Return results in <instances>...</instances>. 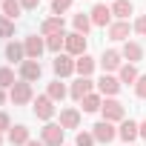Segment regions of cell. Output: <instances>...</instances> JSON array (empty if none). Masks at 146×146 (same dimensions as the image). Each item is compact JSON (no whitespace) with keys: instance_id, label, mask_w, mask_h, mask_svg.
I'll list each match as a JSON object with an SVG mask.
<instances>
[{"instance_id":"f1b7e54d","label":"cell","mask_w":146,"mask_h":146,"mask_svg":"<svg viewBox=\"0 0 146 146\" xmlns=\"http://www.w3.org/2000/svg\"><path fill=\"white\" fill-rule=\"evenodd\" d=\"M17 80H15V72L9 66H0V89H12Z\"/></svg>"},{"instance_id":"484cf974","label":"cell","mask_w":146,"mask_h":146,"mask_svg":"<svg viewBox=\"0 0 146 146\" xmlns=\"http://www.w3.org/2000/svg\"><path fill=\"white\" fill-rule=\"evenodd\" d=\"M46 49H49V52H54V54H60V49H66V35L60 32V35L46 37Z\"/></svg>"},{"instance_id":"277c9868","label":"cell","mask_w":146,"mask_h":146,"mask_svg":"<svg viewBox=\"0 0 146 146\" xmlns=\"http://www.w3.org/2000/svg\"><path fill=\"white\" fill-rule=\"evenodd\" d=\"M89 17H92V26H100V29L112 26V9L106 3H95L92 12H89Z\"/></svg>"},{"instance_id":"52a82bcc","label":"cell","mask_w":146,"mask_h":146,"mask_svg":"<svg viewBox=\"0 0 146 146\" xmlns=\"http://www.w3.org/2000/svg\"><path fill=\"white\" fill-rule=\"evenodd\" d=\"M40 75H43L40 60H23V63H20V80L35 83V80H40Z\"/></svg>"},{"instance_id":"83f0119b","label":"cell","mask_w":146,"mask_h":146,"mask_svg":"<svg viewBox=\"0 0 146 146\" xmlns=\"http://www.w3.org/2000/svg\"><path fill=\"white\" fill-rule=\"evenodd\" d=\"M80 103H83V112H98V109L103 106V98L92 92V95H86V98H83Z\"/></svg>"},{"instance_id":"60d3db41","label":"cell","mask_w":146,"mask_h":146,"mask_svg":"<svg viewBox=\"0 0 146 146\" xmlns=\"http://www.w3.org/2000/svg\"><path fill=\"white\" fill-rule=\"evenodd\" d=\"M0 6H3V0H0Z\"/></svg>"},{"instance_id":"ba28073f","label":"cell","mask_w":146,"mask_h":146,"mask_svg":"<svg viewBox=\"0 0 146 146\" xmlns=\"http://www.w3.org/2000/svg\"><path fill=\"white\" fill-rule=\"evenodd\" d=\"M100 66H103V75H109V72H120V66H123V54L115 52V49H109V52L100 54Z\"/></svg>"},{"instance_id":"7402d4cb","label":"cell","mask_w":146,"mask_h":146,"mask_svg":"<svg viewBox=\"0 0 146 146\" xmlns=\"http://www.w3.org/2000/svg\"><path fill=\"white\" fill-rule=\"evenodd\" d=\"M6 57H9L12 63H23V60H26V46H23V43H15V40H12V43L6 46Z\"/></svg>"},{"instance_id":"603a6c76","label":"cell","mask_w":146,"mask_h":146,"mask_svg":"<svg viewBox=\"0 0 146 146\" xmlns=\"http://www.w3.org/2000/svg\"><path fill=\"white\" fill-rule=\"evenodd\" d=\"M3 15L9 17V20H17L20 17V12H23V6H20V0H3Z\"/></svg>"},{"instance_id":"d6a6232c","label":"cell","mask_w":146,"mask_h":146,"mask_svg":"<svg viewBox=\"0 0 146 146\" xmlns=\"http://www.w3.org/2000/svg\"><path fill=\"white\" fill-rule=\"evenodd\" d=\"M135 95H137L140 100H146V75L137 78V83H135Z\"/></svg>"},{"instance_id":"2e32d148","label":"cell","mask_w":146,"mask_h":146,"mask_svg":"<svg viewBox=\"0 0 146 146\" xmlns=\"http://www.w3.org/2000/svg\"><path fill=\"white\" fill-rule=\"evenodd\" d=\"M60 32H63V17H46L40 23V35H46V37L60 35Z\"/></svg>"},{"instance_id":"d4e9b609","label":"cell","mask_w":146,"mask_h":146,"mask_svg":"<svg viewBox=\"0 0 146 146\" xmlns=\"http://www.w3.org/2000/svg\"><path fill=\"white\" fill-rule=\"evenodd\" d=\"M72 26H75V32H78V35H86V32L92 29V17L80 12V15H75V17H72Z\"/></svg>"},{"instance_id":"8fae6325","label":"cell","mask_w":146,"mask_h":146,"mask_svg":"<svg viewBox=\"0 0 146 146\" xmlns=\"http://www.w3.org/2000/svg\"><path fill=\"white\" fill-rule=\"evenodd\" d=\"M52 69H54L57 78H69L72 72H75V57H72V54H57L54 63H52Z\"/></svg>"},{"instance_id":"f35d334b","label":"cell","mask_w":146,"mask_h":146,"mask_svg":"<svg viewBox=\"0 0 146 146\" xmlns=\"http://www.w3.org/2000/svg\"><path fill=\"white\" fill-rule=\"evenodd\" d=\"M3 103H6V92H3V89H0V106H3Z\"/></svg>"},{"instance_id":"cb8c5ba5","label":"cell","mask_w":146,"mask_h":146,"mask_svg":"<svg viewBox=\"0 0 146 146\" xmlns=\"http://www.w3.org/2000/svg\"><path fill=\"white\" fill-rule=\"evenodd\" d=\"M132 12H135V6L129 3V0H115V6H112V15H115V17H120V20H126Z\"/></svg>"},{"instance_id":"4fadbf2b","label":"cell","mask_w":146,"mask_h":146,"mask_svg":"<svg viewBox=\"0 0 146 146\" xmlns=\"http://www.w3.org/2000/svg\"><path fill=\"white\" fill-rule=\"evenodd\" d=\"M92 86H95V83H92V78H78L75 83H72V98L80 103L86 95H92Z\"/></svg>"},{"instance_id":"e0dca14e","label":"cell","mask_w":146,"mask_h":146,"mask_svg":"<svg viewBox=\"0 0 146 146\" xmlns=\"http://www.w3.org/2000/svg\"><path fill=\"white\" fill-rule=\"evenodd\" d=\"M120 54H123V57H126L129 63H137V60L143 57V46H140V43H135V40H126V43H123V52H120Z\"/></svg>"},{"instance_id":"d6986e66","label":"cell","mask_w":146,"mask_h":146,"mask_svg":"<svg viewBox=\"0 0 146 146\" xmlns=\"http://www.w3.org/2000/svg\"><path fill=\"white\" fill-rule=\"evenodd\" d=\"M60 126L63 129H78L80 126V112L78 109H63L60 112Z\"/></svg>"},{"instance_id":"4dcf8cb0","label":"cell","mask_w":146,"mask_h":146,"mask_svg":"<svg viewBox=\"0 0 146 146\" xmlns=\"http://www.w3.org/2000/svg\"><path fill=\"white\" fill-rule=\"evenodd\" d=\"M72 9V0H52V15L54 17H60L63 12H69Z\"/></svg>"},{"instance_id":"ab89813d","label":"cell","mask_w":146,"mask_h":146,"mask_svg":"<svg viewBox=\"0 0 146 146\" xmlns=\"http://www.w3.org/2000/svg\"><path fill=\"white\" fill-rule=\"evenodd\" d=\"M0 146H3V132H0Z\"/></svg>"},{"instance_id":"f546056e","label":"cell","mask_w":146,"mask_h":146,"mask_svg":"<svg viewBox=\"0 0 146 146\" xmlns=\"http://www.w3.org/2000/svg\"><path fill=\"white\" fill-rule=\"evenodd\" d=\"M12 35H15V20L0 15V37H12Z\"/></svg>"},{"instance_id":"6da1fadb","label":"cell","mask_w":146,"mask_h":146,"mask_svg":"<svg viewBox=\"0 0 146 146\" xmlns=\"http://www.w3.org/2000/svg\"><path fill=\"white\" fill-rule=\"evenodd\" d=\"M63 126L60 123H46L43 129H40V140L46 143V146H63Z\"/></svg>"},{"instance_id":"5b68a950","label":"cell","mask_w":146,"mask_h":146,"mask_svg":"<svg viewBox=\"0 0 146 146\" xmlns=\"http://www.w3.org/2000/svg\"><path fill=\"white\" fill-rule=\"evenodd\" d=\"M92 135H95V140H98V143H112V140L117 137V129H115L109 120H100V123H95V126H92Z\"/></svg>"},{"instance_id":"5bb4252c","label":"cell","mask_w":146,"mask_h":146,"mask_svg":"<svg viewBox=\"0 0 146 146\" xmlns=\"http://www.w3.org/2000/svg\"><path fill=\"white\" fill-rule=\"evenodd\" d=\"M98 89H100V95L115 98V95L120 92V80H117V78H112V75H103V78L98 80Z\"/></svg>"},{"instance_id":"ac0fdd59","label":"cell","mask_w":146,"mask_h":146,"mask_svg":"<svg viewBox=\"0 0 146 146\" xmlns=\"http://www.w3.org/2000/svg\"><path fill=\"white\" fill-rule=\"evenodd\" d=\"M137 78H140V75H137V66H135V63H123L120 72H117V80H120V83H132V86H135Z\"/></svg>"},{"instance_id":"836d02e7","label":"cell","mask_w":146,"mask_h":146,"mask_svg":"<svg viewBox=\"0 0 146 146\" xmlns=\"http://www.w3.org/2000/svg\"><path fill=\"white\" fill-rule=\"evenodd\" d=\"M132 29H135L137 35H143V37H146V15H140V17L135 20V26H132Z\"/></svg>"},{"instance_id":"9a60e30c","label":"cell","mask_w":146,"mask_h":146,"mask_svg":"<svg viewBox=\"0 0 146 146\" xmlns=\"http://www.w3.org/2000/svg\"><path fill=\"white\" fill-rule=\"evenodd\" d=\"M29 140H32V137H29V126L17 123V126L9 129V143H12V146H26Z\"/></svg>"},{"instance_id":"8992f818","label":"cell","mask_w":146,"mask_h":146,"mask_svg":"<svg viewBox=\"0 0 146 146\" xmlns=\"http://www.w3.org/2000/svg\"><path fill=\"white\" fill-rule=\"evenodd\" d=\"M66 54H72V57L86 54V35H78V32L66 35Z\"/></svg>"},{"instance_id":"9c48e42d","label":"cell","mask_w":146,"mask_h":146,"mask_svg":"<svg viewBox=\"0 0 146 146\" xmlns=\"http://www.w3.org/2000/svg\"><path fill=\"white\" fill-rule=\"evenodd\" d=\"M23 46H26V60H40V54H43V49H46V40L37 37V35H29V37L23 40Z\"/></svg>"},{"instance_id":"4316f807","label":"cell","mask_w":146,"mask_h":146,"mask_svg":"<svg viewBox=\"0 0 146 146\" xmlns=\"http://www.w3.org/2000/svg\"><path fill=\"white\" fill-rule=\"evenodd\" d=\"M46 95H49L52 100H63V98H66V86L60 83V78L49 83V89H46Z\"/></svg>"},{"instance_id":"3957f363","label":"cell","mask_w":146,"mask_h":146,"mask_svg":"<svg viewBox=\"0 0 146 146\" xmlns=\"http://www.w3.org/2000/svg\"><path fill=\"white\" fill-rule=\"evenodd\" d=\"M100 112H103V120H109V123H117V120H123V103L120 100H115V98H106L103 100V106H100Z\"/></svg>"},{"instance_id":"d590c367","label":"cell","mask_w":146,"mask_h":146,"mask_svg":"<svg viewBox=\"0 0 146 146\" xmlns=\"http://www.w3.org/2000/svg\"><path fill=\"white\" fill-rule=\"evenodd\" d=\"M37 3H40V0H20V6H23V9H29V12H32V9H37Z\"/></svg>"},{"instance_id":"ffe728a7","label":"cell","mask_w":146,"mask_h":146,"mask_svg":"<svg viewBox=\"0 0 146 146\" xmlns=\"http://www.w3.org/2000/svg\"><path fill=\"white\" fill-rule=\"evenodd\" d=\"M75 72L80 78H89L92 72H95V57H89V54H80L78 60H75Z\"/></svg>"},{"instance_id":"e575fe53","label":"cell","mask_w":146,"mask_h":146,"mask_svg":"<svg viewBox=\"0 0 146 146\" xmlns=\"http://www.w3.org/2000/svg\"><path fill=\"white\" fill-rule=\"evenodd\" d=\"M9 129H12V117L6 112H0V132H9Z\"/></svg>"},{"instance_id":"74e56055","label":"cell","mask_w":146,"mask_h":146,"mask_svg":"<svg viewBox=\"0 0 146 146\" xmlns=\"http://www.w3.org/2000/svg\"><path fill=\"white\" fill-rule=\"evenodd\" d=\"M26 146H46V143H43V140H29Z\"/></svg>"},{"instance_id":"8d00e7d4","label":"cell","mask_w":146,"mask_h":146,"mask_svg":"<svg viewBox=\"0 0 146 146\" xmlns=\"http://www.w3.org/2000/svg\"><path fill=\"white\" fill-rule=\"evenodd\" d=\"M140 137H143V140H146V120H143V123H140Z\"/></svg>"},{"instance_id":"30bf717a","label":"cell","mask_w":146,"mask_h":146,"mask_svg":"<svg viewBox=\"0 0 146 146\" xmlns=\"http://www.w3.org/2000/svg\"><path fill=\"white\" fill-rule=\"evenodd\" d=\"M52 115H54V100H52L49 95L35 98V117H40V120H52Z\"/></svg>"},{"instance_id":"7c38bea8","label":"cell","mask_w":146,"mask_h":146,"mask_svg":"<svg viewBox=\"0 0 146 146\" xmlns=\"http://www.w3.org/2000/svg\"><path fill=\"white\" fill-rule=\"evenodd\" d=\"M117 137L129 146L132 140H137L140 137V123H135V120H120V129H117Z\"/></svg>"},{"instance_id":"44dd1931","label":"cell","mask_w":146,"mask_h":146,"mask_svg":"<svg viewBox=\"0 0 146 146\" xmlns=\"http://www.w3.org/2000/svg\"><path fill=\"white\" fill-rule=\"evenodd\" d=\"M129 32H132V26L126 20H117V23L109 26V37L112 40H129Z\"/></svg>"},{"instance_id":"1f68e13d","label":"cell","mask_w":146,"mask_h":146,"mask_svg":"<svg viewBox=\"0 0 146 146\" xmlns=\"http://www.w3.org/2000/svg\"><path fill=\"white\" fill-rule=\"evenodd\" d=\"M98 140H95V135L92 132H78V137H75V146H95Z\"/></svg>"},{"instance_id":"7a4b0ae2","label":"cell","mask_w":146,"mask_h":146,"mask_svg":"<svg viewBox=\"0 0 146 146\" xmlns=\"http://www.w3.org/2000/svg\"><path fill=\"white\" fill-rule=\"evenodd\" d=\"M9 98H12V103H15V106H26V103L35 98V95H32V83H26V80H17V83L12 86Z\"/></svg>"}]
</instances>
